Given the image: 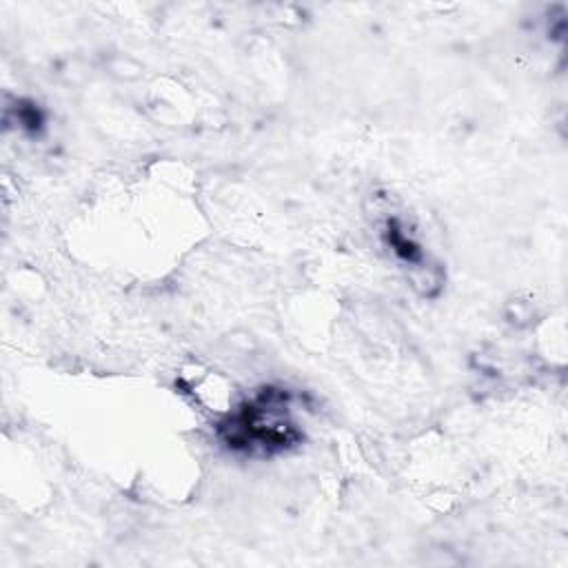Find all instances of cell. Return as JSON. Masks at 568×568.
Listing matches in <instances>:
<instances>
[{
	"label": "cell",
	"instance_id": "3957f363",
	"mask_svg": "<svg viewBox=\"0 0 568 568\" xmlns=\"http://www.w3.org/2000/svg\"><path fill=\"white\" fill-rule=\"evenodd\" d=\"M18 122L22 129H29V131H38L44 122L42 113L33 106V104H27V106H18Z\"/></svg>",
	"mask_w": 568,
	"mask_h": 568
},
{
	"label": "cell",
	"instance_id": "7a4b0ae2",
	"mask_svg": "<svg viewBox=\"0 0 568 568\" xmlns=\"http://www.w3.org/2000/svg\"><path fill=\"white\" fill-rule=\"evenodd\" d=\"M375 226L384 248L399 264V268L406 271L413 286L424 297L437 295L442 286V268L422 242L413 220L406 217L399 206L382 197L375 209Z\"/></svg>",
	"mask_w": 568,
	"mask_h": 568
},
{
	"label": "cell",
	"instance_id": "6da1fadb",
	"mask_svg": "<svg viewBox=\"0 0 568 568\" xmlns=\"http://www.w3.org/2000/svg\"><path fill=\"white\" fill-rule=\"evenodd\" d=\"M220 442L235 453L251 457H271L302 442L288 395L280 388H262L240 406H235L217 424Z\"/></svg>",
	"mask_w": 568,
	"mask_h": 568
}]
</instances>
